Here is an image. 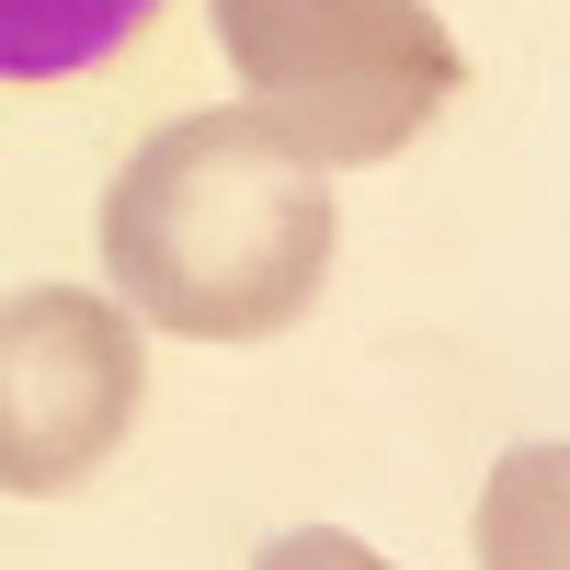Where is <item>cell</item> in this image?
Wrapping results in <instances>:
<instances>
[{
	"instance_id": "6da1fadb",
	"label": "cell",
	"mask_w": 570,
	"mask_h": 570,
	"mask_svg": "<svg viewBox=\"0 0 570 570\" xmlns=\"http://www.w3.org/2000/svg\"><path fill=\"white\" fill-rule=\"evenodd\" d=\"M331 171L263 115H171L104 195V274L183 343H263L331 285Z\"/></svg>"
},
{
	"instance_id": "7a4b0ae2",
	"label": "cell",
	"mask_w": 570,
	"mask_h": 570,
	"mask_svg": "<svg viewBox=\"0 0 570 570\" xmlns=\"http://www.w3.org/2000/svg\"><path fill=\"white\" fill-rule=\"evenodd\" d=\"M217 46L252 80V115L320 171L400 160L468 80L434 0H217Z\"/></svg>"
},
{
	"instance_id": "3957f363",
	"label": "cell",
	"mask_w": 570,
	"mask_h": 570,
	"mask_svg": "<svg viewBox=\"0 0 570 570\" xmlns=\"http://www.w3.org/2000/svg\"><path fill=\"white\" fill-rule=\"evenodd\" d=\"M137 389H149V354L126 297H91V285L0 297V491H80L126 445Z\"/></svg>"
},
{
	"instance_id": "277c9868",
	"label": "cell",
	"mask_w": 570,
	"mask_h": 570,
	"mask_svg": "<svg viewBox=\"0 0 570 570\" xmlns=\"http://www.w3.org/2000/svg\"><path fill=\"white\" fill-rule=\"evenodd\" d=\"M480 570H570V445H513L480 491Z\"/></svg>"
},
{
	"instance_id": "5b68a950",
	"label": "cell",
	"mask_w": 570,
	"mask_h": 570,
	"mask_svg": "<svg viewBox=\"0 0 570 570\" xmlns=\"http://www.w3.org/2000/svg\"><path fill=\"white\" fill-rule=\"evenodd\" d=\"M160 0H0V80H69L149 23Z\"/></svg>"
},
{
	"instance_id": "8992f818",
	"label": "cell",
	"mask_w": 570,
	"mask_h": 570,
	"mask_svg": "<svg viewBox=\"0 0 570 570\" xmlns=\"http://www.w3.org/2000/svg\"><path fill=\"white\" fill-rule=\"evenodd\" d=\"M252 570H400V559H376V548L343 537V525H285V537H263Z\"/></svg>"
}]
</instances>
